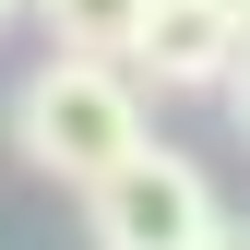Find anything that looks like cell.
Returning a JSON list of instances; mask_svg holds the SVG:
<instances>
[{
	"label": "cell",
	"instance_id": "6da1fadb",
	"mask_svg": "<svg viewBox=\"0 0 250 250\" xmlns=\"http://www.w3.org/2000/svg\"><path fill=\"white\" fill-rule=\"evenodd\" d=\"M12 155L36 179H60V191H96V179L119 167V155H143L155 143V119H143V83H131V60H83V48H48L36 72L12 83Z\"/></svg>",
	"mask_w": 250,
	"mask_h": 250
},
{
	"label": "cell",
	"instance_id": "7a4b0ae2",
	"mask_svg": "<svg viewBox=\"0 0 250 250\" xmlns=\"http://www.w3.org/2000/svg\"><path fill=\"white\" fill-rule=\"evenodd\" d=\"M214 227H227V203H214L203 155H179V143L119 155L96 191H83V238L96 250H203Z\"/></svg>",
	"mask_w": 250,
	"mask_h": 250
},
{
	"label": "cell",
	"instance_id": "3957f363",
	"mask_svg": "<svg viewBox=\"0 0 250 250\" xmlns=\"http://www.w3.org/2000/svg\"><path fill=\"white\" fill-rule=\"evenodd\" d=\"M238 60H250L238 0H155L143 36H131V83L143 96H227Z\"/></svg>",
	"mask_w": 250,
	"mask_h": 250
},
{
	"label": "cell",
	"instance_id": "277c9868",
	"mask_svg": "<svg viewBox=\"0 0 250 250\" xmlns=\"http://www.w3.org/2000/svg\"><path fill=\"white\" fill-rule=\"evenodd\" d=\"M143 12H155V0H36L48 48H83V60H131V36H143Z\"/></svg>",
	"mask_w": 250,
	"mask_h": 250
},
{
	"label": "cell",
	"instance_id": "5b68a950",
	"mask_svg": "<svg viewBox=\"0 0 250 250\" xmlns=\"http://www.w3.org/2000/svg\"><path fill=\"white\" fill-rule=\"evenodd\" d=\"M227 119H238V143H250V60H238V83H227Z\"/></svg>",
	"mask_w": 250,
	"mask_h": 250
},
{
	"label": "cell",
	"instance_id": "8992f818",
	"mask_svg": "<svg viewBox=\"0 0 250 250\" xmlns=\"http://www.w3.org/2000/svg\"><path fill=\"white\" fill-rule=\"evenodd\" d=\"M203 250H250V214H227V227H214V238H203Z\"/></svg>",
	"mask_w": 250,
	"mask_h": 250
},
{
	"label": "cell",
	"instance_id": "52a82bcc",
	"mask_svg": "<svg viewBox=\"0 0 250 250\" xmlns=\"http://www.w3.org/2000/svg\"><path fill=\"white\" fill-rule=\"evenodd\" d=\"M12 24H24V0H0V36H12Z\"/></svg>",
	"mask_w": 250,
	"mask_h": 250
},
{
	"label": "cell",
	"instance_id": "ba28073f",
	"mask_svg": "<svg viewBox=\"0 0 250 250\" xmlns=\"http://www.w3.org/2000/svg\"><path fill=\"white\" fill-rule=\"evenodd\" d=\"M238 24H250V0H238Z\"/></svg>",
	"mask_w": 250,
	"mask_h": 250
},
{
	"label": "cell",
	"instance_id": "9c48e42d",
	"mask_svg": "<svg viewBox=\"0 0 250 250\" xmlns=\"http://www.w3.org/2000/svg\"><path fill=\"white\" fill-rule=\"evenodd\" d=\"M24 12H36V0H24Z\"/></svg>",
	"mask_w": 250,
	"mask_h": 250
}]
</instances>
